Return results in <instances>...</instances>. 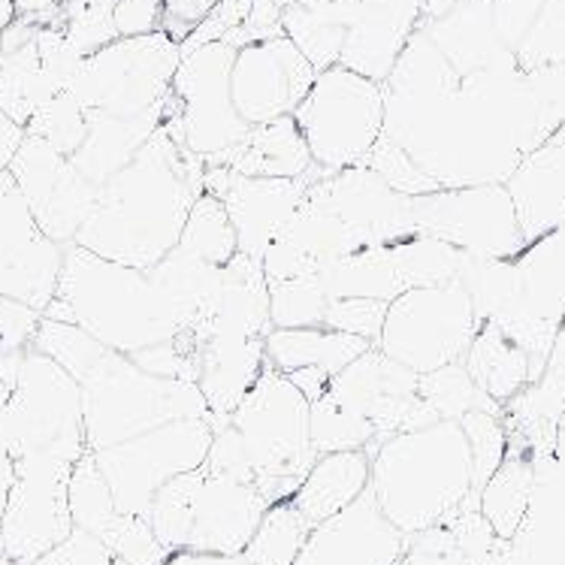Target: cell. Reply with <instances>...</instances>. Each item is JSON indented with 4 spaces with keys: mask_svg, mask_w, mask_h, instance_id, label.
Here are the masks:
<instances>
[{
    "mask_svg": "<svg viewBox=\"0 0 565 565\" xmlns=\"http://www.w3.org/2000/svg\"><path fill=\"white\" fill-rule=\"evenodd\" d=\"M412 215L417 233L472 257L514 260L530 245L520 233L518 212L505 185L439 188L433 194L412 196Z\"/></svg>",
    "mask_w": 565,
    "mask_h": 565,
    "instance_id": "9a60e30c",
    "label": "cell"
},
{
    "mask_svg": "<svg viewBox=\"0 0 565 565\" xmlns=\"http://www.w3.org/2000/svg\"><path fill=\"white\" fill-rule=\"evenodd\" d=\"M264 366V339H206L200 345L196 387L206 396L215 429L231 420L236 405L252 391Z\"/></svg>",
    "mask_w": 565,
    "mask_h": 565,
    "instance_id": "484cf974",
    "label": "cell"
},
{
    "mask_svg": "<svg viewBox=\"0 0 565 565\" xmlns=\"http://www.w3.org/2000/svg\"><path fill=\"white\" fill-rule=\"evenodd\" d=\"M218 0H163V19L161 31L173 36V40H185L196 24L203 22L209 10L215 7Z\"/></svg>",
    "mask_w": 565,
    "mask_h": 565,
    "instance_id": "9f6ffc18",
    "label": "cell"
},
{
    "mask_svg": "<svg viewBox=\"0 0 565 565\" xmlns=\"http://www.w3.org/2000/svg\"><path fill=\"white\" fill-rule=\"evenodd\" d=\"M0 565H15L10 559L0 556ZM28 565H121L116 556L109 554V547L104 542H97L94 535L82 530H73L61 544H55L52 551L43 556H36L34 563Z\"/></svg>",
    "mask_w": 565,
    "mask_h": 565,
    "instance_id": "816d5d0a",
    "label": "cell"
},
{
    "mask_svg": "<svg viewBox=\"0 0 565 565\" xmlns=\"http://www.w3.org/2000/svg\"><path fill=\"white\" fill-rule=\"evenodd\" d=\"M163 0H116L118 36H142L161 31Z\"/></svg>",
    "mask_w": 565,
    "mask_h": 565,
    "instance_id": "11a10c76",
    "label": "cell"
},
{
    "mask_svg": "<svg viewBox=\"0 0 565 565\" xmlns=\"http://www.w3.org/2000/svg\"><path fill=\"white\" fill-rule=\"evenodd\" d=\"M420 19L424 0H360L339 64L372 82H384Z\"/></svg>",
    "mask_w": 565,
    "mask_h": 565,
    "instance_id": "d4e9b609",
    "label": "cell"
},
{
    "mask_svg": "<svg viewBox=\"0 0 565 565\" xmlns=\"http://www.w3.org/2000/svg\"><path fill=\"white\" fill-rule=\"evenodd\" d=\"M49 24H58L70 43L88 58L118 40L116 0H67Z\"/></svg>",
    "mask_w": 565,
    "mask_h": 565,
    "instance_id": "7bdbcfd3",
    "label": "cell"
},
{
    "mask_svg": "<svg viewBox=\"0 0 565 565\" xmlns=\"http://www.w3.org/2000/svg\"><path fill=\"white\" fill-rule=\"evenodd\" d=\"M203 173L206 163L161 125L134 161L97 188L92 215L73 243L149 273L179 243L188 212L203 194Z\"/></svg>",
    "mask_w": 565,
    "mask_h": 565,
    "instance_id": "7a4b0ae2",
    "label": "cell"
},
{
    "mask_svg": "<svg viewBox=\"0 0 565 565\" xmlns=\"http://www.w3.org/2000/svg\"><path fill=\"white\" fill-rule=\"evenodd\" d=\"M384 127L441 188L505 185L559 118L539 100L514 52L460 76L420 28L381 82Z\"/></svg>",
    "mask_w": 565,
    "mask_h": 565,
    "instance_id": "6da1fadb",
    "label": "cell"
},
{
    "mask_svg": "<svg viewBox=\"0 0 565 565\" xmlns=\"http://www.w3.org/2000/svg\"><path fill=\"white\" fill-rule=\"evenodd\" d=\"M170 252L179 254V257H188V260H203V264L212 266H224L233 254L239 252L236 248V233H233V224L227 218V209H224L218 196L209 194V191L196 196L194 206L188 212L182 236Z\"/></svg>",
    "mask_w": 565,
    "mask_h": 565,
    "instance_id": "8d00e7d4",
    "label": "cell"
},
{
    "mask_svg": "<svg viewBox=\"0 0 565 565\" xmlns=\"http://www.w3.org/2000/svg\"><path fill=\"white\" fill-rule=\"evenodd\" d=\"M327 393L372 424L375 441L366 448V454H372L381 441L391 439L396 433L424 429L441 420L420 399V393H417V372L387 358L375 345L366 354H360L354 363H348L339 375H333Z\"/></svg>",
    "mask_w": 565,
    "mask_h": 565,
    "instance_id": "2e32d148",
    "label": "cell"
},
{
    "mask_svg": "<svg viewBox=\"0 0 565 565\" xmlns=\"http://www.w3.org/2000/svg\"><path fill=\"white\" fill-rule=\"evenodd\" d=\"M64 264V245L49 239L19 194L10 170L0 173V297L43 312Z\"/></svg>",
    "mask_w": 565,
    "mask_h": 565,
    "instance_id": "ac0fdd59",
    "label": "cell"
},
{
    "mask_svg": "<svg viewBox=\"0 0 565 565\" xmlns=\"http://www.w3.org/2000/svg\"><path fill=\"white\" fill-rule=\"evenodd\" d=\"M55 94H58V88L52 85L46 70L40 64L34 40L3 55V61H0V109L15 125H28L36 109L46 106Z\"/></svg>",
    "mask_w": 565,
    "mask_h": 565,
    "instance_id": "e575fe53",
    "label": "cell"
},
{
    "mask_svg": "<svg viewBox=\"0 0 565 565\" xmlns=\"http://www.w3.org/2000/svg\"><path fill=\"white\" fill-rule=\"evenodd\" d=\"M161 565H248L243 554H200V551H175L167 554Z\"/></svg>",
    "mask_w": 565,
    "mask_h": 565,
    "instance_id": "91938a15",
    "label": "cell"
},
{
    "mask_svg": "<svg viewBox=\"0 0 565 565\" xmlns=\"http://www.w3.org/2000/svg\"><path fill=\"white\" fill-rule=\"evenodd\" d=\"M22 363V360H19ZM19 363H12V366H7V370L0 372V408H3V403L10 399L12 387H15V375H19Z\"/></svg>",
    "mask_w": 565,
    "mask_h": 565,
    "instance_id": "be15d7a7",
    "label": "cell"
},
{
    "mask_svg": "<svg viewBox=\"0 0 565 565\" xmlns=\"http://www.w3.org/2000/svg\"><path fill=\"white\" fill-rule=\"evenodd\" d=\"M19 15H43V12L61 10L67 0H12Z\"/></svg>",
    "mask_w": 565,
    "mask_h": 565,
    "instance_id": "6125c7cd",
    "label": "cell"
},
{
    "mask_svg": "<svg viewBox=\"0 0 565 565\" xmlns=\"http://www.w3.org/2000/svg\"><path fill=\"white\" fill-rule=\"evenodd\" d=\"M417 393L420 399L441 417V420H460L469 412H493L499 415V403H493L472 375L466 372L462 360L439 366V370L417 375Z\"/></svg>",
    "mask_w": 565,
    "mask_h": 565,
    "instance_id": "f35d334b",
    "label": "cell"
},
{
    "mask_svg": "<svg viewBox=\"0 0 565 565\" xmlns=\"http://www.w3.org/2000/svg\"><path fill=\"white\" fill-rule=\"evenodd\" d=\"M212 436H215L212 417H185L151 429L146 436L88 454L113 490L118 511L149 518L151 499L170 478L200 469L206 462Z\"/></svg>",
    "mask_w": 565,
    "mask_h": 565,
    "instance_id": "4fadbf2b",
    "label": "cell"
},
{
    "mask_svg": "<svg viewBox=\"0 0 565 565\" xmlns=\"http://www.w3.org/2000/svg\"><path fill=\"white\" fill-rule=\"evenodd\" d=\"M462 366L493 403L514 399L532 379L530 354L508 339L497 323H484L462 358Z\"/></svg>",
    "mask_w": 565,
    "mask_h": 565,
    "instance_id": "d6a6232c",
    "label": "cell"
},
{
    "mask_svg": "<svg viewBox=\"0 0 565 565\" xmlns=\"http://www.w3.org/2000/svg\"><path fill=\"white\" fill-rule=\"evenodd\" d=\"M15 15H19V12H15V3H12V0H0V31H3Z\"/></svg>",
    "mask_w": 565,
    "mask_h": 565,
    "instance_id": "e7e4bbea",
    "label": "cell"
},
{
    "mask_svg": "<svg viewBox=\"0 0 565 565\" xmlns=\"http://www.w3.org/2000/svg\"><path fill=\"white\" fill-rule=\"evenodd\" d=\"M12 478H15V466H12V457L3 439H0V520H3V511H7V499H10Z\"/></svg>",
    "mask_w": 565,
    "mask_h": 565,
    "instance_id": "94428289",
    "label": "cell"
},
{
    "mask_svg": "<svg viewBox=\"0 0 565 565\" xmlns=\"http://www.w3.org/2000/svg\"><path fill=\"white\" fill-rule=\"evenodd\" d=\"M79 387L85 450L92 454L146 436L173 420L212 417L196 381L151 375L113 348L79 381Z\"/></svg>",
    "mask_w": 565,
    "mask_h": 565,
    "instance_id": "5b68a950",
    "label": "cell"
},
{
    "mask_svg": "<svg viewBox=\"0 0 565 565\" xmlns=\"http://www.w3.org/2000/svg\"><path fill=\"white\" fill-rule=\"evenodd\" d=\"M248 7H252V0H218L203 22L196 24L194 31L179 43L182 49V55L191 52V49L206 46V43H218V40H227L231 31H236L239 24L245 22V15H248Z\"/></svg>",
    "mask_w": 565,
    "mask_h": 565,
    "instance_id": "f5cc1de1",
    "label": "cell"
},
{
    "mask_svg": "<svg viewBox=\"0 0 565 565\" xmlns=\"http://www.w3.org/2000/svg\"><path fill=\"white\" fill-rule=\"evenodd\" d=\"M3 55H7V52H3V36H0V61H3Z\"/></svg>",
    "mask_w": 565,
    "mask_h": 565,
    "instance_id": "003e7915",
    "label": "cell"
},
{
    "mask_svg": "<svg viewBox=\"0 0 565 565\" xmlns=\"http://www.w3.org/2000/svg\"><path fill=\"white\" fill-rule=\"evenodd\" d=\"M417 28L436 43L460 76L490 67L511 52L499 43L493 28V0H460L454 10Z\"/></svg>",
    "mask_w": 565,
    "mask_h": 565,
    "instance_id": "4316f807",
    "label": "cell"
},
{
    "mask_svg": "<svg viewBox=\"0 0 565 565\" xmlns=\"http://www.w3.org/2000/svg\"><path fill=\"white\" fill-rule=\"evenodd\" d=\"M306 196L372 243H391L417 233L412 196L393 191L366 163L335 173L312 163Z\"/></svg>",
    "mask_w": 565,
    "mask_h": 565,
    "instance_id": "ffe728a7",
    "label": "cell"
},
{
    "mask_svg": "<svg viewBox=\"0 0 565 565\" xmlns=\"http://www.w3.org/2000/svg\"><path fill=\"white\" fill-rule=\"evenodd\" d=\"M315 67L288 36H273L236 49L231 70V97L248 125L294 116L315 82Z\"/></svg>",
    "mask_w": 565,
    "mask_h": 565,
    "instance_id": "d6986e66",
    "label": "cell"
},
{
    "mask_svg": "<svg viewBox=\"0 0 565 565\" xmlns=\"http://www.w3.org/2000/svg\"><path fill=\"white\" fill-rule=\"evenodd\" d=\"M43 318L76 323L127 358L179 339L191 327L185 309L149 273L97 257L76 243L64 245L58 288Z\"/></svg>",
    "mask_w": 565,
    "mask_h": 565,
    "instance_id": "3957f363",
    "label": "cell"
},
{
    "mask_svg": "<svg viewBox=\"0 0 565 565\" xmlns=\"http://www.w3.org/2000/svg\"><path fill=\"white\" fill-rule=\"evenodd\" d=\"M24 137H28V130H24L22 125H15V121L0 109V173L10 170L12 158H15V151H19V146L24 142Z\"/></svg>",
    "mask_w": 565,
    "mask_h": 565,
    "instance_id": "6f0895ef",
    "label": "cell"
},
{
    "mask_svg": "<svg viewBox=\"0 0 565 565\" xmlns=\"http://www.w3.org/2000/svg\"><path fill=\"white\" fill-rule=\"evenodd\" d=\"M227 427L266 505L294 499L318 454L309 439V399L290 384L288 375L266 360L264 372L236 405Z\"/></svg>",
    "mask_w": 565,
    "mask_h": 565,
    "instance_id": "8992f818",
    "label": "cell"
},
{
    "mask_svg": "<svg viewBox=\"0 0 565 565\" xmlns=\"http://www.w3.org/2000/svg\"><path fill=\"white\" fill-rule=\"evenodd\" d=\"M399 565H462L460 551H457V542L450 535L448 523L412 535V544H408V551L399 559Z\"/></svg>",
    "mask_w": 565,
    "mask_h": 565,
    "instance_id": "db71d44e",
    "label": "cell"
},
{
    "mask_svg": "<svg viewBox=\"0 0 565 565\" xmlns=\"http://www.w3.org/2000/svg\"><path fill=\"white\" fill-rule=\"evenodd\" d=\"M309 188V173L300 179H257L233 173L231 167H206L203 191L215 194L227 209L236 233V248L264 260L281 227L294 218Z\"/></svg>",
    "mask_w": 565,
    "mask_h": 565,
    "instance_id": "44dd1931",
    "label": "cell"
},
{
    "mask_svg": "<svg viewBox=\"0 0 565 565\" xmlns=\"http://www.w3.org/2000/svg\"><path fill=\"white\" fill-rule=\"evenodd\" d=\"M34 43L36 52H40V64L46 70V76L52 79V85H55L58 92H64L70 85V79L76 76V70H79L85 55L70 43L58 24H40L34 34Z\"/></svg>",
    "mask_w": 565,
    "mask_h": 565,
    "instance_id": "f907efd6",
    "label": "cell"
},
{
    "mask_svg": "<svg viewBox=\"0 0 565 565\" xmlns=\"http://www.w3.org/2000/svg\"><path fill=\"white\" fill-rule=\"evenodd\" d=\"M460 427L472 450V497L478 499L481 487L505 460V429L493 412H469L460 417Z\"/></svg>",
    "mask_w": 565,
    "mask_h": 565,
    "instance_id": "bcb514c9",
    "label": "cell"
},
{
    "mask_svg": "<svg viewBox=\"0 0 565 565\" xmlns=\"http://www.w3.org/2000/svg\"><path fill=\"white\" fill-rule=\"evenodd\" d=\"M266 508L254 484L200 466L170 478L151 499L146 520L167 554H243Z\"/></svg>",
    "mask_w": 565,
    "mask_h": 565,
    "instance_id": "52a82bcc",
    "label": "cell"
},
{
    "mask_svg": "<svg viewBox=\"0 0 565 565\" xmlns=\"http://www.w3.org/2000/svg\"><path fill=\"white\" fill-rule=\"evenodd\" d=\"M363 163H366L370 170H375L393 191H399V194L405 196H424L441 188L433 175L424 173V170H420V167H417L391 137H384V134L375 139V146H372V151L366 154V161Z\"/></svg>",
    "mask_w": 565,
    "mask_h": 565,
    "instance_id": "7dc6e473",
    "label": "cell"
},
{
    "mask_svg": "<svg viewBox=\"0 0 565 565\" xmlns=\"http://www.w3.org/2000/svg\"><path fill=\"white\" fill-rule=\"evenodd\" d=\"M484 323L460 281L399 294L387 306L375 348L417 375L466 358Z\"/></svg>",
    "mask_w": 565,
    "mask_h": 565,
    "instance_id": "7c38bea8",
    "label": "cell"
},
{
    "mask_svg": "<svg viewBox=\"0 0 565 565\" xmlns=\"http://www.w3.org/2000/svg\"><path fill=\"white\" fill-rule=\"evenodd\" d=\"M312 151L306 146L297 118L281 116L264 125H252L243 142L221 167L257 179H300L312 170Z\"/></svg>",
    "mask_w": 565,
    "mask_h": 565,
    "instance_id": "f1b7e54d",
    "label": "cell"
},
{
    "mask_svg": "<svg viewBox=\"0 0 565 565\" xmlns=\"http://www.w3.org/2000/svg\"><path fill=\"white\" fill-rule=\"evenodd\" d=\"M309 439L318 457L333 450H366L375 441V429L366 417L323 391L309 403Z\"/></svg>",
    "mask_w": 565,
    "mask_h": 565,
    "instance_id": "ab89813d",
    "label": "cell"
},
{
    "mask_svg": "<svg viewBox=\"0 0 565 565\" xmlns=\"http://www.w3.org/2000/svg\"><path fill=\"white\" fill-rule=\"evenodd\" d=\"M19 194L31 209L40 231L61 245L73 243L85 218L92 215L97 185L76 170L67 154H61L46 139L24 137L10 163Z\"/></svg>",
    "mask_w": 565,
    "mask_h": 565,
    "instance_id": "e0dca14e",
    "label": "cell"
},
{
    "mask_svg": "<svg viewBox=\"0 0 565 565\" xmlns=\"http://www.w3.org/2000/svg\"><path fill=\"white\" fill-rule=\"evenodd\" d=\"M520 70L565 64V0H544L526 36L514 49Z\"/></svg>",
    "mask_w": 565,
    "mask_h": 565,
    "instance_id": "ee69618b",
    "label": "cell"
},
{
    "mask_svg": "<svg viewBox=\"0 0 565 565\" xmlns=\"http://www.w3.org/2000/svg\"><path fill=\"white\" fill-rule=\"evenodd\" d=\"M167 113H151V116H137V118H121L109 116V113H85V121H88V134L82 139V146L73 154L70 161L76 163L79 170L92 185H104L106 179L127 167L134 161L146 142L151 139V134L163 125Z\"/></svg>",
    "mask_w": 565,
    "mask_h": 565,
    "instance_id": "83f0119b",
    "label": "cell"
},
{
    "mask_svg": "<svg viewBox=\"0 0 565 565\" xmlns=\"http://www.w3.org/2000/svg\"><path fill=\"white\" fill-rule=\"evenodd\" d=\"M412 535L384 518L366 487L333 518L315 523L294 565H399Z\"/></svg>",
    "mask_w": 565,
    "mask_h": 565,
    "instance_id": "7402d4cb",
    "label": "cell"
},
{
    "mask_svg": "<svg viewBox=\"0 0 565 565\" xmlns=\"http://www.w3.org/2000/svg\"><path fill=\"white\" fill-rule=\"evenodd\" d=\"M526 243L565 224V125L544 137L505 179Z\"/></svg>",
    "mask_w": 565,
    "mask_h": 565,
    "instance_id": "cb8c5ba5",
    "label": "cell"
},
{
    "mask_svg": "<svg viewBox=\"0 0 565 565\" xmlns=\"http://www.w3.org/2000/svg\"><path fill=\"white\" fill-rule=\"evenodd\" d=\"M67 497L73 530L88 532L97 542H104L121 565H161L167 559V551L154 539L149 520L118 511L113 490L88 450L70 472Z\"/></svg>",
    "mask_w": 565,
    "mask_h": 565,
    "instance_id": "603a6c76",
    "label": "cell"
},
{
    "mask_svg": "<svg viewBox=\"0 0 565 565\" xmlns=\"http://www.w3.org/2000/svg\"><path fill=\"white\" fill-rule=\"evenodd\" d=\"M358 3L360 0H333V3L318 7V10H306V7L290 3L281 10L285 36L306 55L315 73L339 64L348 24L354 22Z\"/></svg>",
    "mask_w": 565,
    "mask_h": 565,
    "instance_id": "836d02e7",
    "label": "cell"
},
{
    "mask_svg": "<svg viewBox=\"0 0 565 565\" xmlns=\"http://www.w3.org/2000/svg\"><path fill=\"white\" fill-rule=\"evenodd\" d=\"M370 490L405 535L445 526L472 497V450L460 420H436L384 439L370 454Z\"/></svg>",
    "mask_w": 565,
    "mask_h": 565,
    "instance_id": "277c9868",
    "label": "cell"
},
{
    "mask_svg": "<svg viewBox=\"0 0 565 565\" xmlns=\"http://www.w3.org/2000/svg\"><path fill=\"white\" fill-rule=\"evenodd\" d=\"M40 312L10 297H0V372L19 363L31 348Z\"/></svg>",
    "mask_w": 565,
    "mask_h": 565,
    "instance_id": "681fc988",
    "label": "cell"
},
{
    "mask_svg": "<svg viewBox=\"0 0 565 565\" xmlns=\"http://www.w3.org/2000/svg\"><path fill=\"white\" fill-rule=\"evenodd\" d=\"M0 439L12 460L31 454H85L82 387L67 370L34 348L24 351L10 399L0 408Z\"/></svg>",
    "mask_w": 565,
    "mask_h": 565,
    "instance_id": "30bf717a",
    "label": "cell"
},
{
    "mask_svg": "<svg viewBox=\"0 0 565 565\" xmlns=\"http://www.w3.org/2000/svg\"><path fill=\"white\" fill-rule=\"evenodd\" d=\"M12 466L15 478L0 520V556L28 565L73 532L67 493L76 460L58 454H31L12 460Z\"/></svg>",
    "mask_w": 565,
    "mask_h": 565,
    "instance_id": "5bb4252c",
    "label": "cell"
},
{
    "mask_svg": "<svg viewBox=\"0 0 565 565\" xmlns=\"http://www.w3.org/2000/svg\"><path fill=\"white\" fill-rule=\"evenodd\" d=\"M532 497V466L523 457H505L478 493V511L497 539H511L526 518Z\"/></svg>",
    "mask_w": 565,
    "mask_h": 565,
    "instance_id": "d590c367",
    "label": "cell"
},
{
    "mask_svg": "<svg viewBox=\"0 0 565 565\" xmlns=\"http://www.w3.org/2000/svg\"><path fill=\"white\" fill-rule=\"evenodd\" d=\"M288 381L302 393V396H306V399H309V403H315V399L330 387V375H327L323 370H315V366L288 372Z\"/></svg>",
    "mask_w": 565,
    "mask_h": 565,
    "instance_id": "680465c9",
    "label": "cell"
},
{
    "mask_svg": "<svg viewBox=\"0 0 565 565\" xmlns=\"http://www.w3.org/2000/svg\"><path fill=\"white\" fill-rule=\"evenodd\" d=\"M31 348L55 360L61 370H67L76 381L85 379L109 351L104 342H97L92 333H85L76 323L52 321V318H40Z\"/></svg>",
    "mask_w": 565,
    "mask_h": 565,
    "instance_id": "b9f144b4",
    "label": "cell"
},
{
    "mask_svg": "<svg viewBox=\"0 0 565 565\" xmlns=\"http://www.w3.org/2000/svg\"><path fill=\"white\" fill-rule=\"evenodd\" d=\"M273 3H276V7H281V10H285V7H290L294 0H273Z\"/></svg>",
    "mask_w": 565,
    "mask_h": 565,
    "instance_id": "03108f58",
    "label": "cell"
},
{
    "mask_svg": "<svg viewBox=\"0 0 565 565\" xmlns=\"http://www.w3.org/2000/svg\"><path fill=\"white\" fill-rule=\"evenodd\" d=\"M182 61L179 40L167 31L142 36H118L109 46L82 58L64 92L85 113L137 118L167 113L170 85Z\"/></svg>",
    "mask_w": 565,
    "mask_h": 565,
    "instance_id": "ba28073f",
    "label": "cell"
},
{
    "mask_svg": "<svg viewBox=\"0 0 565 565\" xmlns=\"http://www.w3.org/2000/svg\"><path fill=\"white\" fill-rule=\"evenodd\" d=\"M269 288V318L273 330H302V327H323V315L330 297L318 276H297L266 281Z\"/></svg>",
    "mask_w": 565,
    "mask_h": 565,
    "instance_id": "60d3db41",
    "label": "cell"
},
{
    "mask_svg": "<svg viewBox=\"0 0 565 565\" xmlns=\"http://www.w3.org/2000/svg\"><path fill=\"white\" fill-rule=\"evenodd\" d=\"M387 306L391 302L372 300V297H342V300H330L327 315H323V327L339 330V333H351L366 339V342H379L381 327L387 318Z\"/></svg>",
    "mask_w": 565,
    "mask_h": 565,
    "instance_id": "c3c4849f",
    "label": "cell"
},
{
    "mask_svg": "<svg viewBox=\"0 0 565 565\" xmlns=\"http://www.w3.org/2000/svg\"><path fill=\"white\" fill-rule=\"evenodd\" d=\"M266 360L278 372H294L315 366L323 370L330 379L354 363L360 354H366L372 342L360 335L339 333L330 327H302V330H269L264 339Z\"/></svg>",
    "mask_w": 565,
    "mask_h": 565,
    "instance_id": "4dcf8cb0",
    "label": "cell"
},
{
    "mask_svg": "<svg viewBox=\"0 0 565 565\" xmlns=\"http://www.w3.org/2000/svg\"><path fill=\"white\" fill-rule=\"evenodd\" d=\"M520 276V300L511 309L544 321H565V224L530 243L514 257ZM497 321V318H493Z\"/></svg>",
    "mask_w": 565,
    "mask_h": 565,
    "instance_id": "1f68e13d",
    "label": "cell"
},
{
    "mask_svg": "<svg viewBox=\"0 0 565 565\" xmlns=\"http://www.w3.org/2000/svg\"><path fill=\"white\" fill-rule=\"evenodd\" d=\"M312 523L302 518L300 508L290 499L273 502L257 523L252 542L245 544L243 559L248 565H294Z\"/></svg>",
    "mask_w": 565,
    "mask_h": 565,
    "instance_id": "74e56055",
    "label": "cell"
},
{
    "mask_svg": "<svg viewBox=\"0 0 565 565\" xmlns=\"http://www.w3.org/2000/svg\"><path fill=\"white\" fill-rule=\"evenodd\" d=\"M24 130L31 137L46 139L49 146H55L61 154L70 158L88 134V121H85V109L67 92H58L46 106L36 109L34 118L24 125Z\"/></svg>",
    "mask_w": 565,
    "mask_h": 565,
    "instance_id": "f6af8a7d",
    "label": "cell"
},
{
    "mask_svg": "<svg viewBox=\"0 0 565 565\" xmlns=\"http://www.w3.org/2000/svg\"><path fill=\"white\" fill-rule=\"evenodd\" d=\"M372 460L366 450H333L321 454L294 493V505L309 523L333 518L370 487Z\"/></svg>",
    "mask_w": 565,
    "mask_h": 565,
    "instance_id": "f546056e",
    "label": "cell"
},
{
    "mask_svg": "<svg viewBox=\"0 0 565 565\" xmlns=\"http://www.w3.org/2000/svg\"><path fill=\"white\" fill-rule=\"evenodd\" d=\"M294 118L318 167L330 173L358 167L366 161L384 127L381 82L333 64L315 76Z\"/></svg>",
    "mask_w": 565,
    "mask_h": 565,
    "instance_id": "8fae6325",
    "label": "cell"
},
{
    "mask_svg": "<svg viewBox=\"0 0 565 565\" xmlns=\"http://www.w3.org/2000/svg\"><path fill=\"white\" fill-rule=\"evenodd\" d=\"M233 61L236 49L224 40L191 49L179 61L170 85L163 127L206 167H221L252 130L233 106Z\"/></svg>",
    "mask_w": 565,
    "mask_h": 565,
    "instance_id": "9c48e42d",
    "label": "cell"
}]
</instances>
